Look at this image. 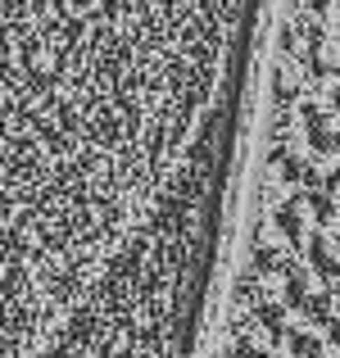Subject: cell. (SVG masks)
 <instances>
[{
    "label": "cell",
    "instance_id": "12",
    "mask_svg": "<svg viewBox=\"0 0 340 358\" xmlns=\"http://www.w3.org/2000/svg\"><path fill=\"white\" fill-rule=\"evenodd\" d=\"M336 155H340V150H336Z\"/></svg>",
    "mask_w": 340,
    "mask_h": 358
},
{
    "label": "cell",
    "instance_id": "3",
    "mask_svg": "<svg viewBox=\"0 0 340 358\" xmlns=\"http://www.w3.org/2000/svg\"><path fill=\"white\" fill-rule=\"evenodd\" d=\"M304 295H309L304 277H299V272H290V277H286V295H281V299H286V308H299V304H304Z\"/></svg>",
    "mask_w": 340,
    "mask_h": 358
},
{
    "label": "cell",
    "instance_id": "6",
    "mask_svg": "<svg viewBox=\"0 0 340 358\" xmlns=\"http://www.w3.org/2000/svg\"><path fill=\"white\" fill-rule=\"evenodd\" d=\"M254 268L272 272V268H277V250H254Z\"/></svg>",
    "mask_w": 340,
    "mask_h": 358
},
{
    "label": "cell",
    "instance_id": "10",
    "mask_svg": "<svg viewBox=\"0 0 340 358\" xmlns=\"http://www.w3.org/2000/svg\"><path fill=\"white\" fill-rule=\"evenodd\" d=\"M281 50L295 55V32H290V27H281Z\"/></svg>",
    "mask_w": 340,
    "mask_h": 358
},
{
    "label": "cell",
    "instance_id": "2",
    "mask_svg": "<svg viewBox=\"0 0 340 358\" xmlns=\"http://www.w3.org/2000/svg\"><path fill=\"white\" fill-rule=\"evenodd\" d=\"M277 227H281V236H286L290 245H299V231H304L299 227V204H281L277 209Z\"/></svg>",
    "mask_w": 340,
    "mask_h": 358
},
{
    "label": "cell",
    "instance_id": "7",
    "mask_svg": "<svg viewBox=\"0 0 340 358\" xmlns=\"http://www.w3.org/2000/svg\"><path fill=\"white\" fill-rule=\"evenodd\" d=\"M290 350H295V354H318L323 345H318L313 336H295V341H290Z\"/></svg>",
    "mask_w": 340,
    "mask_h": 358
},
{
    "label": "cell",
    "instance_id": "5",
    "mask_svg": "<svg viewBox=\"0 0 340 358\" xmlns=\"http://www.w3.org/2000/svg\"><path fill=\"white\" fill-rule=\"evenodd\" d=\"M313 213H318V222H332V218H336L332 195H313Z\"/></svg>",
    "mask_w": 340,
    "mask_h": 358
},
{
    "label": "cell",
    "instance_id": "1",
    "mask_svg": "<svg viewBox=\"0 0 340 358\" xmlns=\"http://www.w3.org/2000/svg\"><path fill=\"white\" fill-rule=\"evenodd\" d=\"M309 263L318 268V277H323V281H336V277H340V263L332 259V250H327V241H323V236L309 245Z\"/></svg>",
    "mask_w": 340,
    "mask_h": 358
},
{
    "label": "cell",
    "instance_id": "9",
    "mask_svg": "<svg viewBox=\"0 0 340 358\" xmlns=\"http://www.w3.org/2000/svg\"><path fill=\"white\" fill-rule=\"evenodd\" d=\"M304 168L309 164H299V159H286V168H281V173H286V182H299V177H304Z\"/></svg>",
    "mask_w": 340,
    "mask_h": 358
},
{
    "label": "cell",
    "instance_id": "8",
    "mask_svg": "<svg viewBox=\"0 0 340 358\" xmlns=\"http://www.w3.org/2000/svg\"><path fill=\"white\" fill-rule=\"evenodd\" d=\"M299 114H304V122H309V127H327V118H323V109H318V105H304Z\"/></svg>",
    "mask_w": 340,
    "mask_h": 358
},
{
    "label": "cell",
    "instance_id": "11",
    "mask_svg": "<svg viewBox=\"0 0 340 358\" xmlns=\"http://www.w3.org/2000/svg\"><path fill=\"white\" fill-rule=\"evenodd\" d=\"M336 109H340V91H336Z\"/></svg>",
    "mask_w": 340,
    "mask_h": 358
},
{
    "label": "cell",
    "instance_id": "4",
    "mask_svg": "<svg viewBox=\"0 0 340 358\" xmlns=\"http://www.w3.org/2000/svg\"><path fill=\"white\" fill-rule=\"evenodd\" d=\"M309 141H313V150H318V155H336V150H340V141H336L327 127H309Z\"/></svg>",
    "mask_w": 340,
    "mask_h": 358
}]
</instances>
